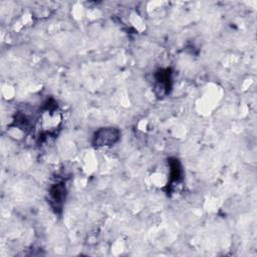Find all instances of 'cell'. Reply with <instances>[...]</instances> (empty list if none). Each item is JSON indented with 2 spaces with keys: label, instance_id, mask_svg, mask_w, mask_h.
<instances>
[{
  "label": "cell",
  "instance_id": "6da1fadb",
  "mask_svg": "<svg viewBox=\"0 0 257 257\" xmlns=\"http://www.w3.org/2000/svg\"><path fill=\"white\" fill-rule=\"evenodd\" d=\"M120 140V131L115 128H104L95 135V146L108 147L116 144Z\"/></svg>",
  "mask_w": 257,
  "mask_h": 257
},
{
  "label": "cell",
  "instance_id": "7a4b0ae2",
  "mask_svg": "<svg viewBox=\"0 0 257 257\" xmlns=\"http://www.w3.org/2000/svg\"><path fill=\"white\" fill-rule=\"evenodd\" d=\"M65 187L61 184L56 185L52 191H51V196L53 201L56 203L57 206H61L63 204L64 198H65Z\"/></svg>",
  "mask_w": 257,
  "mask_h": 257
}]
</instances>
